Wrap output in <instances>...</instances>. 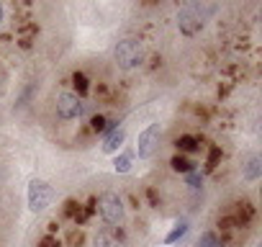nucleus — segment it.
<instances>
[{"mask_svg":"<svg viewBox=\"0 0 262 247\" xmlns=\"http://www.w3.org/2000/svg\"><path fill=\"white\" fill-rule=\"evenodd\" d=\"M113 168H116V173H128L131 170V155H118L113 160Z\"/></svg>","mask_w":262,"mask_h":247,"instance_id":"f8f14e48","label":"nucleus"},{"mask_svg":"<svg viewBox=\"0 0 262 247\" xmlns=\"http://www.w3.org/2000/svg\"><path fill=\"white\" fill-rule=\"evenodd\" d=\"M178 26L185 36H193L203 29V13H201V6L198 3H190L185 6L180 13H178Z\"/></svg>","mask_w":262,"mask_h":247,"instance_id":"7ed1b4c3","label":"nucleus"},{"mask_svg":"<svg viewBox=\"0 0 262 247\" xmlns=\"http://www.w3.org/2000/svg\"><path fill=\"white\" fill-rule=\"evenodd\" d=\"M172 170H178V173H185V175H188V173H193V162L178 155V157H172Z\"/></svg>","mask_w":262,"mask_h":247,"instance_id":"1a4fd4ad","label":"nucleus"},{"mask_svg":"<svg viewBox=\"0 0 262 247\" xmlns=\"http://www.w3.org/2000/svg\"><path fill=\"white\" fill-rule=\"evenodd\" d=\"M52 188H49V183H44V180H31L29 183V209L34 211V214H39V211H44L49 203H52Z\"/></svg>","mask_w":262,"mask_h":247,"instance_id":"20e7f679","label":"nucleus"},{"mask_svg":"<svg viewBox=\"0 0 262 247\" xmlns=\"http://www.w3.org/2000/svg\"><path fill=\"white\" fill-rule=\"evenodd\" d=\"M0 21H3V6H0Z\"/></svg>","mask_w":262,"mask_h":247,"instance_id":"a211bd4d","label":"nucleus"},{"mask_svg":"<svg viewBox=\"0 0 262 247\" xmlns=\"http://www.w3.org/2000/svg\"><path fill=\"white\" fill-rule=\"evenodd\" d=\"M95 247H123V242L118 239V234L113 229H103L95 237Z\"/></svg>","mask_w":262,"mask_h":247,"instance_id":"0eeeda50","label":"nucleus"},{"mask_svg":"<svg viewBox=\"0 0 262 247\" xmlns=\"http://www.w3.org/2000/svg\"><path fill=\"white\" fill-rule=\"evenodd\" d=\"M198 247H224V242H219V237H216V234H211V232H206V234L201 237V242H198Z\"/></svg>","mask_w":262,"mask_h":247,"instance_id":"4468645a","label":"nucleus"},{"mask_svg":"<svg viewBox=\"0 0 262 247\" xmlns=\"http://www.w3.org/2000/svg\"><path fill=\"white\" fill-rule=\"evenodd\" d=\"M57 116L64 118V121L80 118L82 116V98L75 95V93H59V98H57Z\"/></svg>","mask_w":262,"mask_h":247,"instance_id":"423d86ee","label":"nucleus"},{"mask_svg":"<svg viewBox=\"0 0 262 247\" xmlns=\"http://www.w3.org/2000/svg\"><path fill=\"white\" fill-rule=\"evenodd\" d=\"M75 85H77V90H80V95H85L88 93V80H85V75H75Z\"/></svg>","mask_w":262,"mask_h":247,"instance_id":"2eb2a0df","label":"nucleus"},{"mask_svg":"<svg viewBox=\"0 0 262 247\" xmlns=\"http://www.w3.org/2000/svg\"><path fill=\"white\" fill-rule=\"evenodd\" d=\"M185 232H188V224H185V221H180V224H178V227H175V229H172L167 237H165V244H172V242H178L180 237H185Z\"/></svg>","mask_w":262,"mask_h":247,"instance_id":"9d476101","label":"nucleus"},{"mask_svg":"<svg viewBox=\"0 0 262 247\" xmlns=\"http://www.w3.org/2000/svg\"><path fill=\"white\" fill-rule=\"evenodd\" d=\"M201 183H203V178H201L198 173H188V186H193V188H201Z\"/></svg>","mask_w":262,"mask_h":247,"instance_id":"f3484780","label":"nucleus"},{"mask_svg":"<svg viewBox=\"0 0 262 247\" xmlns=\"http://www.w3.org/2000/svg\"><path fill=\"white\" fill-rule=\"evenodd\" d=\"M113 59H116V65H118L121 70H134V67H139L142 59H144L142 44H139L137 39H123V42H118L116 49H113Z\"/></svg>","mask_w":262,"mask_h":247,"instance_id":"f257e3e1","label":"nucleus"},{"mask_svg":"<svg viewBox=\"0 0 262 247\" xmlns=\"http://www.w3.org/2000/svg\"><path fill=\"white\" fill-rule=\"evenodd\" d=\"M160 137H162L160 123H149V127L139 134L137 152H139V157H142V160H147V157H152V155L157 152V147H160Z\"/></svg>","mask_w":262,"mask_h":247,"instance_id":"39448f33","label":"nucleus"},{"mask_svg":"<svg viewBox=\"0 0 262 247\" xmlns=\"http://www.w3.org/2000/svg\"><path fill=\"white\" fill-rule=\"evenodd\" d=\"M259 168H262V165H259V157H252L249 165H247L244 178H247V180H257V178H259Z\"/></svg>","mask_w":262,"mask_h":247,"instance_id":"ddd939ff","label":"nucleus"},{"mask_svg":"<svg viewBox=\"0 0 262 247\" xmlns=\"http://www.w3.org/2000/svg\"><path fill=\"white\" fill-rule=\"evenodd\" d=\"M90 127H93V132H105V118L103 116H95L90 121Z\"/></svg>","mask_w":262,"mask_h":247,"instance_id":"dca6fc26","label":"nucleus"},{"mask_svg":"<svg viewBox=\"0 0 262 247\" xmlns=\"http://www.w3.org/2000/svg\"><path fill=\"white\" fill-rule=\"evenodd\" d=\"M121 142H123V129H121V127H113V129L105 134L103 150H105V152H116V150L121 147Z\"/></svg>","mask_w":262,"mask_h":247,"instance_id":"6e6552de","label":"nucleus"},{"mask_svg":"<svg viewBox=\"0 0 262 247\" xmlns=\"http://www.w3.org/2000/svg\"><path fill=\"white\" fill-rule=\"evenodd\" d=\"M178 147H180V152H195L198 150V139L195 137H180Z\"/></svg>","mask_w":262,"mask_h":247,"instance_id":"9b49d317","label":"nucleus"},{"mask_svg":"<svg viewBox=\"0 0 262 247\" xmlns=\"http://www.w3.org/2000/svg\"><path fill=\"white\" fill-rule=\"evenodd\" d=\"M98 209H100V216L105 219V224H111V227L123 224V201L118 198V193H103L98 198Z\"/></svg>","mask_w":262,"mask_h":247,"instance_id":"f03ea898","label":"nucleus"}]
</instances>
